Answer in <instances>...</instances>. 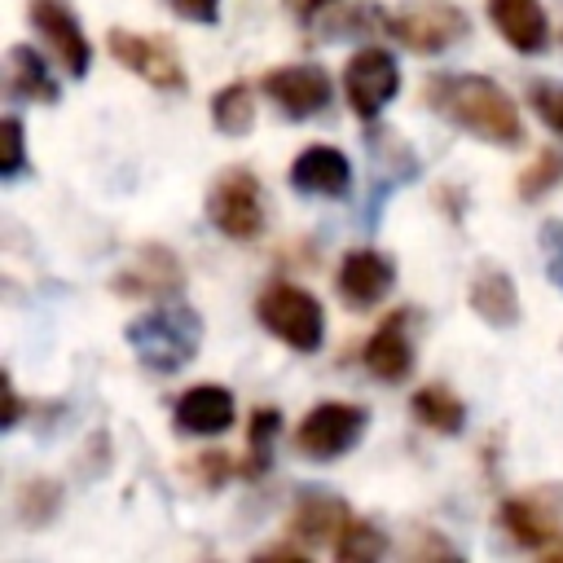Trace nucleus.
I'll return each mask as SVG.
<instances>
[{"instance_id":"nucleus-1","label":"nucleus","mask_w":563,"mask_h":563,"mask_svg":"<svg viewBox=\"0 0 563 563\" xmlns=\"http://www.w3.org/2000/svg\"><path fill=\"white\" fill-rule=\"evenodd\" d=\"M427 101H431L435 114L475 132L479 141H493V145H519L523 141L519 106L488 75H431L427 79Z\"/></svg>"},{"instance_id":"nucleus-2","label":"nucleus","mask_w":563,"mask_h":563,"mask_svg":"<svg viewBox=\"0 0 563 563\" xmlns=\"http://www.w3.org/2000/svg\"><path fill=\"white\" fill-rule=\"evenodd\" d=\"M128 343L154 374H176L198 356L202 343V317L189 303H158L154 312L128 321Z\"/></svg>"},{"instance_id":"nucleus-3","label":"nucleus","mask_w":563,"mask_h":563,"mask_svg":"<svg viewBox=\"0 0 563 563\" xmlns=\"http://www.w3.org/2000/svg\"><path fill=\"white\" fill-rule=\"evenodd\" d=\"M255 317H260V325L268 334H277L295 352H317L321 339H325V312H321V303L308 290L290 286V282L264 286V295L255 299Z\"/></svg>"},{"instance_id":"nucleus-4","label":"nucleus","mask_w":563,"mask_h":563,"mask_svg":"<svg viewBox=\"0 0 563 563\" xmlns=\"http://www.w3.org/2000/svg\"><path fill=\"white\" fill-rule=\"evenodd\" d=\"M207 220L238 242L260 238L264 229V189L251 167H224L207 189Z\"/></svg>"},{"instance_id":"nucleus-5","label":"nucleus","mask_w":563,"mask_h":563,"mask_svg":"<svg viewBox=\"0 0 563 563\" xmlns=\"http://www.w3.org/2000/svg\"><path fill=\"white\" fill-rule=\"evenodd\" d=\"M365 405H343V400H325L317 409L303 413V422L295 427V449L303 457H317V462H334L343 457L361 435H365Z\"/></svg>"},{"instance_id":"nucleus-6","label":"nucleus","mask_w":563,"mask_h":563,"mask_svg":"<svg viewBox=\"0 0 563 563\" xmlns=\"http://www.w3.org/2000/svg\"><path fill=\"white\" fill-rule=\"evenodd\" d=\"M559 515H563V488H537L528 497L501 501V528L510 532V541L523 550H541L550 559H563Z\"/></svg>"},{"instance_id":"nucleus-7","label":"nucleus","mask_w":563,"mask_h":563,"mask_svg":"<svg viewBox=\"0 0 563 563\" xmlns=\"http://www.w3.org/2000/svg\"><path fill=\"white\" fill-rule=\"evenodd\" d=\"M466 31H471L466 13L457 4H449V0H418L405 13L387 18V35H396L413 53H440V48L457 44Z\"/></svg>"},{"instance_id":"nucleus-8","label":"nucleus","mask_w":563,"mask_h":563,"mask_svg":"<svg viewBox=\"0 0 563 563\" xmlns=\"http://www.w3.org/2000/svg\"><path fill=\"white\" fill-rule=\"evenodd\" d=\"M343 88H347V106L356 119H378V110L400 92V70L396 57L387 48H361L352 53V62L343 66Z\"/></svg>"},{"instance_id":"nucleus-9","label":"nucleus","mask_w":563,"mask_h":563,"mask_svg":"<svg viewBox=\"0 0 563 563\" xmlns=\"http://www.w3.org/2000/svg\"><path fill=\"white\" fill-rule=\"evenodd\" d=\"M110 53H114L132 75H141L145 84H154V88H163V92H180V88H185L180 57H176L172 44L158 40V35H136V31L114 26V31H110Z\"/></svg>"},{"instance_id":"nucleus-10","label":"nucleus","mask_w":563,"mask_h":563,"mask_svg":"<svg viewBox=\"0 0 563 563\" xmlns=\"http://www.w3.org/2000/svg\"><path fill=\"white\" fill-rule=\"evenodd\" d=\"M26 18H31V26L48 40V48L57 53V62H62L75 79L88 75L92 48H88V35H84V26H79V18L70 13L66 0H31V4H26Z\"/></svg>"},{"instance_id":"nucleus-11","label":"nucleus","mask_w":563,"mask_h":563,"mask_svg":"<svg viewBox=\"0 0 563 563\" xmlns=\"http://www.w3.org/2000/svg\"><path fill=\"white\" fill-rule=\"evenodd\" d=\"M264 92L277 101L282 114L308 119L330 106V75L321 66H277L264 75Z\"/></svg>"},{"instance_id":"nucleus-12","label":"nucleus","mask_w":563,"mask_h":563,"mask_svg":"<svg viewBox=\"0 0 563 563\" xmlns=\"http://www.w3.org/2000/svg\"><path fill=\"white\" fill-rule=\"evenodd\" d=\"M391 282H396V264L383 251H369V246L347 251L343 264H339V277H334L339 299L347 308H374L391 290Z\"/></svg>"},{"instance_id":"nucleus-13","label":"nucleus","mask_w":563,"mask_h":563,"mask_svg":"<svg viewBox=\"0 0 563 563\" xmlns=\"http://www.w3.org/2000/svg\"><path fill=\"white\" fill-rule=\"evenodd\" d=\"M180 282H185L180 260H176L167 246L145 242V246L136 251V260L114 277V290H119V295H141V299H167V295L180 290Z\"/></svg>"},{"instance_id":"nucleus-14","label":"nucleus","mask_w":563,"mask_h":563,"mask_svg":"<svg viewBox=\"0 0 563 563\" xmlns=\"http://www.w3.org/2000/svg\"><path fill=\"white\" fill-rule=\"evenodd\" d=\"M290 185L299 194H312V198H347V189H352V163L334 145H308L290 163Z\"/></svg>"},{"instance_id":"nucleus-15","label":"nucleus","mask_w":563,"mask_h":563,"mask_svg":"<svg viewBox=\"0 0 563 563\" xmlns=\"http://www.w3.org/2000/svg\"><path fill=\"white\" fill-rule=\"evenodd\" d=\"M488 18H493L497 35L515 53H545V44H550V18H545L541 0H488Z\"/></svg>"},{"instance_id":"nucleus-16","label":"nucleus","mask_w":563,"mask_h":563,"mask_svg":"<svg viewBox=\"0 0 563 563\" xmlns=\"http://www.w3.org/2000/svg\"><path fill=\"white\" fill-rule=\"evenodd\" d=\"M405 325H409V312H391V317L369 334V343H365V352H361L365 369H369L374 378H383V383H400V378H409V369H413V343H409Z\"/></svg>"},{"instance_id":"nucleus-17","label":"nucleus","mask_w":563,"mask_h":563,"mask_svg":"<svg viewBox=\"0 0 563 563\" xmlns=\"http://www.w3.org/2000/svg\"><path fill=\"white\" fill-rule=\"evenodd\" d=\"M233 391L220 383H198L176 400V427L189 435H220L233 427Z\"/></svg>"},{"instance_id":"nucleus-18","label":"nucleus","mask_w":563,"mask_h":563,"mask_svg":"<svg viewBox=\"0 0 563 563\" xmlns=\"http://www.w3.org/2000/svg\"><path fill=\"white\" fill-rule=\"evenodd\" d=\"M471 308L497 325V330H510L519 321V295H515V282L501 264H479L475 277H471Z\"/></svg>"},{"instance_id":"nucleus-19","label":"nucleus","mask_w":563,"mask_h":563,"mask_svg":"<svg viewBox=\"0 0 563 563\" xmlns=\"http://www.w3.org/2000/svg\"><path fill=\"white\" fill-rule=\"evenodd\" d=\"M347 519H352V510H347L334 493H312V488H303V493H299V506H295V515H290V532H295L303 545H325V541H334V537L343 532Z\"/></svg>"},{"instance_id":"nucleus-20","label":"nucleus","mask_w":563,"mask_h":563,"mask_svg":"<svg viewBox=\"0 0 563 563\" xmlns=\"http://www.w3.org/2000/svg\"><path fill=\"white\" fill-rule=\"evenodd\" d=\"M9 92L22 97V101H40V106H53L62 97L57 79L48 75L44 57L31 44H13L9 48Z\"/></svg>"},{"instance_id":"nucleus-21","label":"nucleus","mask_w":563,"mask_h":563,"mask_svg":"<svg viewBox=\"0 0 563 563\" xmlns=\"http://www.w3.org/2000/svg\"><path fill=\"white\" fill-rule=\"evenodd\" d=\"M409 409H413V418H418L422 427H431V431H440V435H457V431L466 427V405H462L444 383L418 387L413 400H409Z\"/></svg>"},{"instance_id":"nucleus-22","label":"nucleus","mask_w":563,"mask_h":563,"mask_svg":"<svg viewBox=\"0 0 563 563\" xmlns=\"http://www.w3.org/2000/svg\"><path fill=\"white\" fill-rule=\"evenodd\" d=\"M211 123H216L224 136H246L251 123H255L251 88H246V84H224V88L211 97Z\"/></svg>"},{"instance_id":"nucleus-23","label":"nucleus","mask_w":563,"mask_h":563,"mask_svg":"<svg viewBox=\"0 0 563 563\" xmlns=\"http://www.w3.org/2000/svg\"><path fill=\"white\" fill-rule=\"evenodd\" d=\"M282 435V413L277 409H255L251 422H246V475H264L268 462H273V440Z\"/></svg>"},{"instance_id":"nucleus-24","label":"nucleus","mask_w":563,"mask_h":563,"mask_svg":"<svg viewBox=\"0 0 563 563\" xmlns=\"http://www.w3.org/2000/svg\"><path fill=\"white\" fill-rule=\"evenodd\" d=\"M62 510V484L40 475V479H26L22 493H18V519L31 523V528H44L53 515Z\"/></svg>"},{"instance_id":"nucleus-25","label":"nucleus","mask_w":563,"mask_h":563,"mask_svg":"<svg viewBox=\"0 0 563 563\" xmlns=\"http://www.w3.org/2000/svg\"><path fill=\"white\" fill-rule=\"evenodd\" d=\"M387 550V541H383V532L369 523V519H347L343 523V532L334 537V559L339 563H365V559H378Z\"/></svg>"},{"instance_id":"nucleus-26","label":"nucleus","mask_w":563,"mask_h":563,"mask_svg":"<svg viewBox=\"0 0 563 563\" xmlns=\"http://www.w3.org/2000/svg\"><path fill=\"white\" fill-rule=\"evenodd\" d=\"M559 180H563V150L545 145V150L537 154V163L523 167V176H519V198H523V202H537V198H545Z\"/></svg>"},{"instance_id":"nucleus-27","label":"nucleus","mask_w":563,"mask_h":563,"mask_svg":"<svg viewBox=\"0 0 563 563\" xmlns=\"http://www.w3.org/2000/svg\"><path fill=\"white\" fill-rule=\"evenodd\" d=\"M26 132H22V119L18 114H4V123H0V176L4 180H18L22 172H26Z\"/></svg>"},{"instance_id":"nucleus-28","label":"nucleus","mask_w":563,"mask_h":563,"mask_svg":"<svg viewBox=\"0 0 563 563\" xmlns=\"http://www.w3.org/2000/svg\"><path fill=\"white\" fill-rule=\"evenodd\" d=\"M528 106L537 110V119H541L554 136H563V84H554V79H537V84L528 88Z\"/></svg>"},{"instance_id":"nucleus-29","label":"nucleus","mask_w":563,"mask_h":563,"mask_svg":"<svg viewBox=\"0 0 563 563\" xmlns=\"http://www.w3.org/2000/svg\"><path fill=\"white\" fill-rule=\"evenodd\" d=\"M541 246H545V268H550V282L563 290V220H550L541 229Z\"/></svg>"},{"instance_id":"nucleus-30","label":"nucleus","mask_w":563,"mask_h":563,"mask_svg":"<svg viewBox=\"0 0 563 563\" xmlns=\"http://www.w3.org/2000/svg\"><path fill=\"white\" fill-rule=\"evenodd\" d=\"M167 9L198 26H216V18H220V0H167Z\"/></svg>"},{"instance_id":"nucleus-31","label":"nucleus","mask_w":563,"mask_h":563,"mask_svg":"<svg viewBox=\"0 0 563 563\" xmlns=\"http://www.w3.org/2000/svg\"><path fill=\"white\" fill-rule=\"evenodd\" d=\"M229 453H198L194 457V475H198V484H207V488H216V484H224L229 479Z\"/></svg>"},{"instance_id":"nucleus-32","label":"nucleus","mask_w":563,"mask_h":563,"mask_svg":"<svg viewBox=\"0 0 563 563\" xmlns=\"http://www.w3.org/2000/svg\"><path fill=\"white\" fill-rule=\"evenodd\" d=\"M4 400H9V409H4V431H13L18 418H22V400H18V387H13L9 374H4Z\"/></svg>"},{"instance_id":"nucleus-33","label":"nucleus","mask_w":563,"mask_h":563,"mask_svg":"<svg viewBox=\"0 0 563 563\" xmlns=\"http://www.w3.org/2000/svg\"><path fill=\"white\" fill-rule=\"evenodd\" d=\"M286 4H290V13H295L299 22H312V18H317V13H321L330 0H286Z\"/></svg>"},{"instance_id":"nucleus-34","label":"nucleus","mask_w":563,"mask_h":563,"mask_svg":"<svg viewBox=\"0 0 563 563\" xmlns=\"http://www.w3.org/2000/svg\"><path fill=\"white\" fill-rule=\"evenodd\" d=\"M260 559H303V550L299 545H268V550H260Z\"/></svg>"}]
</instances>
